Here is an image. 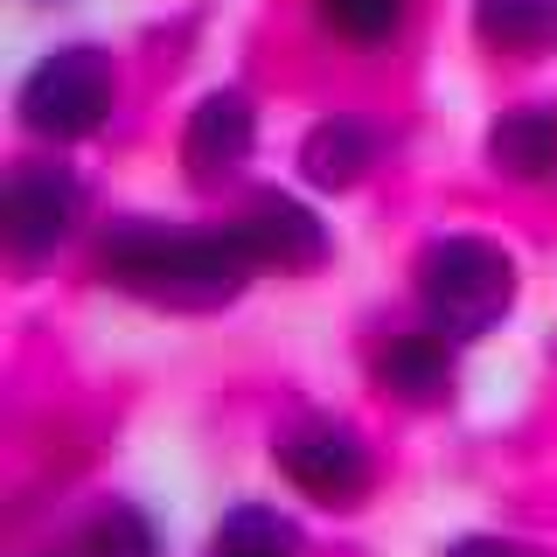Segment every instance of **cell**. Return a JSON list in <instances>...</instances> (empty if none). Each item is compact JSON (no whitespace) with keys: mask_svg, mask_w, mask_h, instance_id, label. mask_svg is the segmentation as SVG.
<instances>
[{"mask_svg":"<svg viewBox=\"0 0 557 557\" xmlns=\"http://www.w3.org/2000/svg\"><path fill=\"white\" fill-rule=\"evenodd\" d=\"M300 168H307L313 188H356L362 168H370V133H362L356 119H327V126L307 133Z\"/></svg>","mask_w":557,"mask_h":557,"instance_id":"8fae6325","label":"cell"},{"mask_svg":"<svg viewBox=\"0 0 557 557\" xmlns=\"http://www.w3.org/2000/svg\"><path fill=\"white\" fill-rule=\"evenodd\" d=\"M474 28L502 57H536L557 42V0H474Z\"/></svg>","mask_w":557,"mask_h":557,"instance_id":"30bf717a","label":"cell"},{"mask_svg":"<svg viewBox=\"0 0 557 557\" xmlns=\"http://www.w3.org/2000/svg\"><path fill=\"white\" fill-rule=\"evenodd\" d=\"M237 244L251 251V265H272V272H313L327 258L321 216L300 209L293 196H258L237 223Z\"/></svg>","mask_w":557,"mask_h":557,"instance_id":"8992f818","label":"cell"},{"mask_svg":"<svg viewBox=\"0 0 557 557\" xmlns=\"http://www.w3.org/2000/svg\"><path fill=\"white\" fill-rule=\"evenodd\" d=\"M84 557H161L153 544V522L126 509V502H112V509L91 516V530H84Z\"/></svg>","mask_w":557,"mask_h":557,"instance_id":"4fadbf2b","label":"cell"},{"mask_svg":"<svg viewBox=\"0 0 557 557\" xmlns=\"http://www.w3.org/2000/svg\"><path fill=\"white\" fill-rule=\"evenodd\" d=\"M112 112V63L98 49H57L22 84V126L42 139H84Z\"/></svg>","mask_w":557,"mask_h":557,"instance_id":"3957f363","label":"cell"},{"mask_svg":"<svg viewBox=\"0 0 557 557\" xmlns=\"http://www.w3.org/2000/svg\"><path fill=\"white\" fill-rule=\"evenodd\" d=\"M487 161L516 182H550L557 174V119L550 112H509L487 133Z\"/></svg>","mask_w":557,"mask_h":557,"instance_id":"9c48e42d","label":"cell"},{"mask_svg":"<svg viewBox=\"0 0 557 557\" xmlns=\"http://www.w3.org/2000/svg\"><path fill=\"white\" fill-rule=\"evenodd\" d=\"M446 557H530L522 544H509V536H460Z\"/></svg>","mask_w":557,"mask_h":557,"instance_id":"9a60e30c","label":"cell"},{"mask_svg":"<svg viewBox=\"0 0 557 557\" xmlns=\"http://www.w3.org/2000/svg\"><path fill=\"white\" fill-rule=\"evenodd\" d=\"M251 104H244L237 91H209L196 104V119H188V133H182V168H188V182H202V188H216V182H231V174L251 161Z\"/></svg>","mask_w":557,"mask_h":557,"instance_id":"52a82bcc","label":"cell"},{"mask_svg":"<svg viewBox=\"0 0 557 557\" xmlns=\"http://www.w3.org/2000/svg\"><path fill=\"white\" fill-rule=\"evenodd\" d=\"M209 557H300V530H293L278 509L244 502V509H231L223 530L209 536Z\"/></svg>","mask_w":557,"mask_h":557,"instance_id":"7c38bea8","label":"cell"},{"mask_svg":"<svg viewBox=\"0 0 557 557\" xmlns=\"http://www.w3.org/2000/svg\"><path fill=\"white\" fill-rule=\"evenodd\" d=\"M278 467H286V481L313 502H356L362 487H370V453H362V440L348 425H327V418L293 425L286 440H278Z\"/></svg>","mask_w":557,"mask_h":557,"instance_id":"277c9868","label":"cell"},{"mask_svg":"<svg viewBox=\"0 0 557 557\" xmlns=\"http://www.w3.org/2000/svg\"><path fill=\"white\" fill-rule=\"evenodd\" d=\"M453 335L446 327H425V335H391V348L376 356V383L397 391L405 405H432V397L453 391Z\"/></svg>","mask_w":557,"mask_h":557,"instance_id":"ba28073f","label":"cell"},{"mask_svg":"<svg viewBox=\"0 0 557 557\" xmlns=\"http://www.w3.org/2000/svg\"><path fill=\"white\" fill-rule=\"evenodd\" d=\"M104 278L174 313L231 307L251 278V251L231 237H161V231H119L104 244Z\"/></svg>","mask_w":557,"mask_h":557,"instance_id":"6da1fadb","label":"cell"},{"mask_svg":"<svg viewBox=\"0 0 557 557\" xmlns=\"http://www.w3.org/2000/svg\"><path fill=\"white\" fill-rule=\"evenodd\" d=\"M77 223V182L63 168H14L8 196H0V231H8L14 258H42L57 251Z\"/></svg>","mask_w":557,"mask_h":557,"instance_id":"5b68a950","label":"cell"},{"mask_svg":"<svg viewBox=\"0 0 557 557\" xmlns=\"http://www.w3.org/2000/svg\"><path fill=\"white\" fill-rule=\"evenodd\" d=\"M321 22L348 42H383L405 22V0H321Z\"/></svg>","mask_w":557,"mask_h":557,"instance_id":"5bb4252c","label":"cell"},{"mask_svg":"<svg viewBox=\"0 0 557 557\" xmlns=\"http://www.w3.org/2000/svg\"><path fill=\"white\" fill-rule=\"evenodd\" d=\"M418 300H425L432 327L467 342L516 307V265L481 237H440L418 258Z\"/></svg>","mask_w":557,"mask_h":557,"instance_id":"7a4b0ae2","label":"cell"}]
</instances>
